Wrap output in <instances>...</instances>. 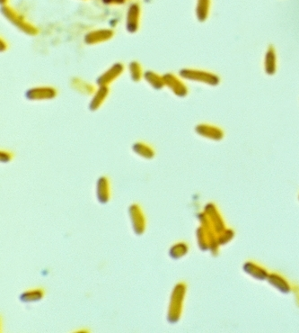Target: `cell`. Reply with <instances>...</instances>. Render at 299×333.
<instances>
[{"label": "cell", "instance_id": "6da1fadb", "mask_svg": "<svg viewBox=\"0 0 299 333\" xmlns=\"http://www.w3.org/2000/svg\"><path fill=\"white\" fill-rule=\"evenodd\" d=\"M277 68V57L273 47H269L265 57V71L268 75H273Z\"/></svg>", "mask_w": 299, "mask_h": 333}]
</instances>
